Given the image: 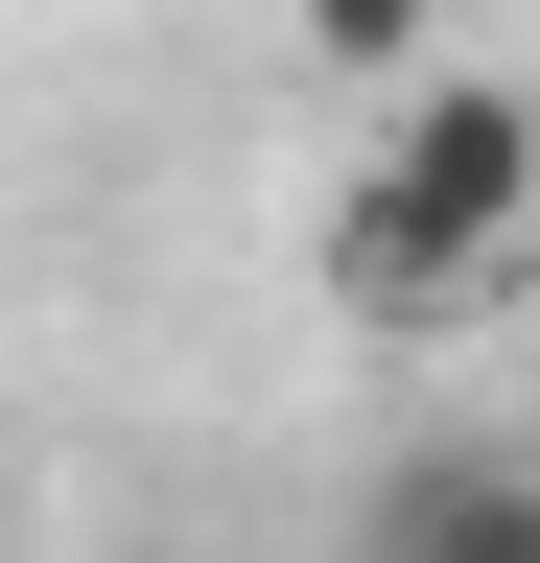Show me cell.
<instances>
[{"label": "cell", "mask_w": 540, "mask_h": 563, "mask_svg": "<svg viewBox=\"0 0 540 563\" xmlns=\"http://www.w3.org/2000/svg\"><path fill=\"white\" fill-rule=\"evenodd\" d=\"M517 258H540V95L399 70V95H376V165H353V211H329V306L470 329V306H517Z\"/></svg>", "instance_id": "6da1fadb"}, {"label": "cell", "mask_w": 540, "mask_h": 563, "mask_svg": "<svg viewBox=\"0 0 540 563\" xmlns=\"http://www.w3.org/2000/svg\"><path fill=\"white\" fill-rule=\"evenodd\" d=\"M353 563H540V446H423L353 517Z\"/></svg>", "instance_id": "7a4b0ae2"}, {"label": "cell", "mask_w": 540, "mask_h": 563, "mask_svg": "<svg viewBox=\"0 0 540 563\" xmlns=\"http://www.w3.org/2000/svg\"><path fill=\"white\" fill-rule=\"evenodd\" d=\"M306 70H353V95H399V70H447V0H283Z\"/></svg>", "instance_id": "3957f363"}]
</instances>
